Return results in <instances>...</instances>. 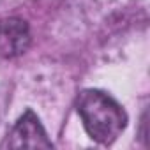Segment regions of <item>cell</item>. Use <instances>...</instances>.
<instances>
[{
  "instance_id": "cell-1",
  "label": "cell",
  "mask_w": 150,
  "mask_h": 150,
  "mask_svg": "<svg viewBox=\"0 0 150 150\" xmlns=\"http://www.w3.org/2000/svg\"><path fill=\"white\" fill-rule=\"evenodd\" d=\"M76 110L87 134L101 145H111L127 125L125 110L110 94L97 88L81 90Z\"/></svg>"
},
{
  "instance_id": "cell-2",
  "label": "cell",
  "mask_w": 150,
  "mask_h": 150,
  "mask_svg": "<svg viewBox=\"0 0 150 150\" xmlns=\"http://www.w3.org/2000/svg\"><path fill=\"white\" fill-rule=\"evenodd\" d=\"M7 146L11 148H53V143L48 138L39 117L32 110H27L16 120L9 134Z\"/></svg>"
},
{
  "instance_id": "cell-3",
  "label": "cell",
  "mask_w": 150,
  "mask_h": 150,
  "mask_svg": "<svg viewBox=\"0 0 150 150\" xmlns=\"http://www.w3.org/2000/svg\"><path fill=\"white\" fill-rule=\"evenodd\" d=\"M30 28L21 18H6L0 21V57L14 58L30 46Z\"/></svg>"
}]
</instances>
